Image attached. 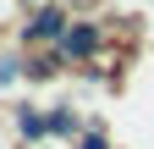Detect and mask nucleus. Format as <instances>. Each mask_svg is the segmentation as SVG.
<instances>
[{
  "instance_id": "obj_1",
  "label": "nucleus",
  "mask_w": 154,
  "mask_h": 149,
  "mask_svg": "<svg viewBox=\"0 0 154 149\" xmlns=\"http://www.w3.org/2000/svg\"><path fill=\"white\" fill-rule=\"evenodd\" d=\"M66 22H72V17L55 6V0H38V6L28 11V22H22V44H61Z\"/></svg>"
},
{
  "instance_id": "obj_2",
  "label": "nucleus",
  "mask_w": 154,
  "mask_h": 149,
  "mask_svg": "<svg viewBox=\"0 0 154 149\" xmlns=\"http://www.w3.org/2000/svg\"><path fill=\"white\" fill-rule=\"evenodd\" d=\"M105 50V28L99 22H66V33H61V55L66 61H94V55Z\"/></svg>"
},
{
  "instance_id": "obj_3",
  "label": "nucleus",
  "mask_w": 154,
  "mask_h": 149,
  "mask_svg": "<svg viewBox=\"0 0 154 149\" xmlns=\"http://www.w3.org/2000/svg\"><path fill=\"white\" fill-rule=\"evenodd\" d=\"M17 133H22L28 144H38V138H50V110H17Z\"/></svg>"
},
{
  "instance_id": "obj_4",
  "label": "nucleus",
  "mask_w": 154,
  "mask_h": 149,
  "mask_svg": "<svg viewBox=\"0 0 154 149\" xmlns=\"http://www.w3.org/2000/svg\"><path fill=\"white\" fill-rule=\"evenodd\" d=\"M55 72H61L55 55H28V61H22V78H28V83H50Z\"/></svg>"
},
{
  "instance_id": "obj_5",
  "label": "nucleus",
  "mask_w": 154,
  "mask_h": 149,
  "mask_svg": "<svg viewBox=\"0 0 154 149\" xmlns=\"http://www.w3.org/2000/svg\"><path fill=\"white\" fill-rule=\"evenodd\" d=\"M50 133H61V138H77V133H83L72 105H55V110H50Z\"/></svg>"
},
{
  "instance_id": "obj_6",
  "label": "nucleus",
  "mask_w": 154,
  "mask_h": 149,
  "mask_svg": "<svg viewBox=\"0 0 154 149\" xmlns=\"http://www.w3.org/2000/svg\"><path fill=\"white\" fill-rule=\"evenodd\" d=\"M77 144H83V149H110V144H105V133H99V127H83V133H77Z\"/></svg>"
},
{
  "instance_id": "obj_7",
  "label": "nucleus",
  "mask_w": 154,
  "mask_h": 149,
  "mask_svg": "<svg viewBox=\"0 0 154 149\" xmlns=\"http://www.w3.org/2000/svg\"><path fill=\"white\" fill-rule=\"evenodd\" d=\"M11 78H22V61H11V55H0V83H11Z\"/></svg>"
},
{
  "instance_id": "obj_8",
  "label": "nucleus",
  "mask_w": 154,
  "mask_h": 149,
  "mask_svg": "<svg viewBox=\"0 0 154 149\" xmlns=\"http://www.w3.org/2000/svg\"><path fill=\"white\" fill-rule=\"evenodd\" d=\"M22 6H38V0H22Z\"/></svg>"
}]
</instances>
